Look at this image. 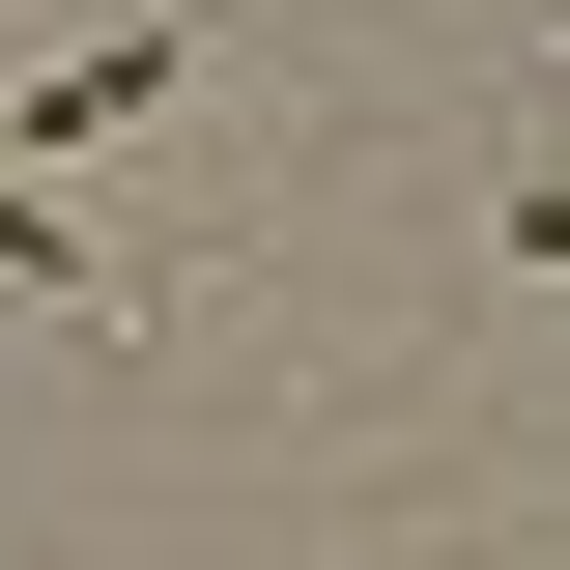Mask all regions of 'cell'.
Segmentation results:
<instances>
[{"label":"cell","mask_w":570,"mask_h":570,"mask_svg":"<svg viewBox=\"0 0 570 570\" xmlns=\"http://www.w3.org/2000/svg\"><path fill=\"white\" fill-rule=\"evenodd\" d=\"M171 86H200V29H171V0H142V29H86V58L29 86V142H115V115H171Z\"/></svg>","instance_id":"obj_1"},{"label":"cell","mask_w":570,"mask_h":570,"mask_svg":"<svg viewBox=\"0 0 570 570\" xmlns=\"http://www.w3.org/2000/svg\"><path fill=\"white\" fill-rule=\"evenodd\" d=\"M0 285H58V314H115V228H58L29 171H0Z\"/></svg>","instance_id":"obj_2"},{"label":"cell","mask_w":570,"mask_h":570,"mask_svg":"<svg viewBox=\"0 0 570 570\" xmlns=\"http://www.w3.org/2000/svg\"><path fill=\"white\" fill-rule=\"evenodd\" d=\"M513 257H570V171H542V200H513Z\"/></svg>","instance_id":"obj_3"}]
</instances>
